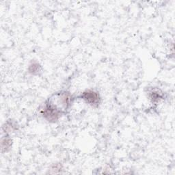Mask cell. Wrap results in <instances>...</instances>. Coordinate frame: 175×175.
Segmentation results:
<instances>
[{"instance_id": "6da1fadb", "label": "cell", "mask_w": 175, "mask_h": 175, "mask_svg": "<svg viewBox=\"0 0 175 175\" xmlns=\"http://www.w3.org/2000/svg\"><path fill=\"white\" fill-rule=\"evenodd\" d=\"M81 98L84 100L88 104L92 107H97L101 103V97L99 94L92 90L84 91L81 95Z\"/></svg>"}, {"instance_id": "7a4b0ae2", "label": "cell", "mask_w": 175, "mask_h": 175, "mask_svg": "<svg viewBox=\"0 0 175 175\" xmlns=\"http://www.w3.org/2000/svg\"><path fill=\"white\" fill-rule=\"evenodd\" d=\"M12 141L9 136H4L2 139V152H6L10 150L12 147Z\"/></svg>"}, {"instance_id": "3957f363", "label": "cell", "mask_w": 175, "mask_h": 175, "mask_svg": "<svg viewBox=\"0 0 175 175\" xmlns=\"http://www.w3.org/2000/svg\"><path fill=\"white\" fill-rule=\"evenodd\" d=\"M41 71V67L37 63H32L29 67V72L32 75L38 74V72Z\"/></svg>"}, {"instance_id": "277c9868", "label": "cell", "mask_w": 175, "mask_h": 175, "mask_svg": "<svg viewBox=\"0 0 175 175\" xmlns=\"http://www.w3.org/2000/svg\"><path fill=\"white\" fill-rule=\"evenodd\" d=\"M161 94L158 92V91H152L150 92V98L151 99L152 101V102L158 101L159 98H161Z\"/></svg>"}]
</instances>
